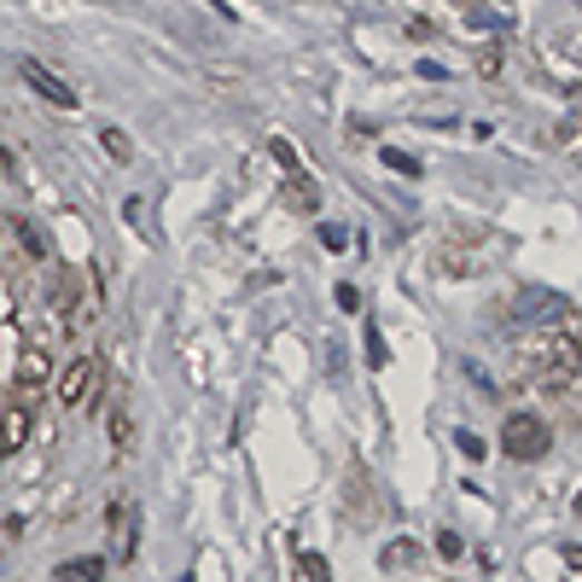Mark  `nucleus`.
<instances>
[{"instance_id": "4be33fe9", "label": "nucleus", "mask_w": 582, "mask_h": 582, "mask_svg": "<svg viewBox=\"0 0 582 582\" xmlns=\"http://www.w3.org/2000/svg\"><path fill=\"white\" fill-rule=\"evenodd\" d=\"M576 519H582V495H576Z\"/></svg>"}, {"instance_id": "423d86ee", "label": "nucleus", "mask_w": 582, "mask_h": 582, "mask_svg": "<svg viewBox=\"0 0 582 582\" xmlns=\"http://www.w3.org/2000/svg\"><path fill=\"white\" fill-rule=\"evenodd\" d=\"M18 76H23V82H30V88L47 99V106H59V111H76V88H70V82H59V76L47 70L41 59H23V65H18Z\"/></svg>"}, {"instance_id": "39448f33", "label": "nucleus", "mask_w": 582, "mask_h": 582, "mask_svg": "<svg viewBox=\"0 0 582 582\" xmlns=\"http://www.w3.org/2000/svg\"><path fill=\"white\" fill-rule=\"evenodd\" d=\"M53 378V349L47 344H18V362H12V391H41Z\"/></svg>"}, {"instance_id": "9d476101", "label": "nucleus", "mask_w": 582, "mask_h": 582, "mask_svg": "<svg viewBox=\"0 0 582 582\" xmlns=\"http://www.w3.org/2000/svg\"><path fill=\"white\" fill-rule=\"evenodd\" d=\"M135 448V420H129V402H111V454H129Z\"/></svg>"}, {"instance_id": "dca6fc26", "label": "nucleus", "mask_w": 582, "mask_h": 582, "mask_svg": "<svg viewBox=\"0 0 582 582\" xmlns=\"http://www.w3.org/2000/svg\"><path fill=\"white\" fill-rule=\"evenodd\" d=\"M454 448H461L466 461H484V437L477 432H454Z\"/></svg>"}, {"instance_id": "4468645a", "label": "nucleus", "mask_w": 582, "mask_h": 582, "mask_svg": "<svg viewBox=\"0 0 582 582\" xmlns=\"http://www.w3.org/2000/svg\"><path fill=\"white\" fill-rule=\"evenodd\" d=\"M99 146H106L111 164H129L135 158V146H129V135H122V129H99Z\"/></svg>"}, {"instance_id": "0eeeda50", "label": "nucleus", "mask_w": 582, "mask_h": 582, "mask_svg": "<svg viewBox=\"0 0 582 582\" xmlns=\"http://www.w3.org/2000/svg\"><path fill=\"white\" fill-rule=\"evenodd\" d=\"M30 391H12L7 414H0V454H18L23 443H30Z\"/></svg>"}, {"instance_id": "a211bd4d", "label": "nucleus", "mask_w": 582, "mask_h": 582, "mask_svg": "<svg viewBox=\"0 0 582 582\" xmlns=\"http://www.w3.org/2000/svg\"><path fill=\"white\" fill-rule=\"evenodd\" d=\"M385 164H391L396 175H420V164L408 158V151H385Z\"/></svg>"}, {"instance_id": "20e7f679", "label": "nucleus", "mask_w": 582, "mask_h": 582, "mask_svg": "<svg viewBox=\"0 0 582 582\" xmlns=\"http://www.w3.org/2000/svg\"><path fill=\"white\" fill-rule=\"evenodd\" d=\"M106 536H111V560H117V565H129V560H135V536H140V524H135V501L122 495V490L106 501Z\"/></svg>"}, {"instance_id": "9b49d317", "label": "nucleus", "mask_w": 582, "mask_h": 582, "mask_svg": "<svg viewBox=\"0 0 582 582\" xmlns=\"http://www.w3.org/2000/svg\"><path fill=\"white\" fill-rule=\"evenodd\" d=\"M378 565H385V571H408V565H420V542H408V536L391 542L385 553H378Z\"/></svg>"}, {"instance_id": "2eb2a0df", "label": "nucleus", "mask_w": 582, "mask_h": 582, "mask_svg": "<svg viewBox=\"0 0 582 582\" xmlns=\"http://www.w3.org/2000/svg\"><path fill=\"white\" fill-rule=\"evenodd\" d=\"M362 344H367V367H373V373H378V367L391 362V349H385V333H378L373 320H367V338H362Z\"/></svg>"}, {"instance_id": "412c9836", "label": "nucleus", "mask_w": 582, "mask_h": 582, "mask_svg": "<svg viewBox=\"0 0 582 582\" xmlns=\"http://www.w3.org/2000/svg\"><path fill=\"white\" fill-rule=\"evenodd\" d=\"M565 565H571V571H582V542H571V548H565Z\"/></svg>"}, {"instance_id": "7ed1b4c3", "label": "nucleus", "mask_w": 582, "mask_h": 582, "mask_svg": "<svg viewBox=\"0 0 582 582\" xmlns=\"http://www.w3.org/2000/svg\"><path fill=\"white\" fill-rule=\"evenodd\" d=\"M99 391H106V367H99V356L70 362L65 378H59V402H65V408H88Z\"/></svg>"}, {"instance_id": "6ab92c4d", "label": "nucleus", "mask_w": 582, "mask_h": 582, "mask_svg": "<svg viewBox=\"0 0 582 582\" xmlns=\"http://www.w3.org/2000/svg\"><path fill=\"white\" fill-rule=\"evenodd\" d=\"M477 76H501V53L490 47V53H477Z\"/></svg>"}, {"instance_id": "f03ea898", "label": "nucleus", "mask_w": 582, "mask_h": 582, "mask_svg": "<svg viewBox=\"0 0 582 582\" xmlns=\"http://www.w3.org/2000/svg\"><path fill=\"white\" fill-rule=\"evenodd\" d=\"M548 443H553V432H548L542 414L513 408L507 420H501V454H507V461H542Z\"/></svg>"}, {"instance_id": "1a4fd4ad", "label": "nucleus", "mask_w": 582, "mask_h": 582, "mask_svg": "<svg viewBox=\"0 0 582 582\" xmlns=\"http://www.w3.org/2000/svg\"><path fill=\"white\" fill-rule=\"evenodd\" d=\"M53 582H106V560L99 553H82V560H65L53 571Z\"/></svg>"}, {"instance_id": "f3484780", "label": "nucleus", "mask_w": 582, "mask_h": 582, "mask_svg": "<svg viewBox=\"0 0 582 582\" xmlns=\"http://www.w3.org/2000/svg\"><path fill=\"white\" fill-rule=\"evenodd\" d=\"M437 553H443V560L454 565V560H461V553H466V542L454 536V530H437Z\"/></svg>"}, {"instance_id": "f257e3e1", "label": "nucleus", "mask_w": 582, "mask_h": 582, "mask_svg": "<svg viewBox=\"0 0 582 582\" xmlns=\"http://www.w3.org/2000/svg\"><path fill=\"white\" fill-rule=\"evenodd\" d=\"M513 373L524 378V385H536V391H553V396H565L582 385V344L571 333H560V326H548V333H530L519 344V362Z\"/></svg>"}, {"instance_id": "f8f14e48", "label": "nucleus", "mask_w": 582, "mask_h": 582, "mask_svg": "<svg viewBox=\"0 0 582 582\" xmlns=\"http://www.w3.org/2000/svg\"><path fill=\"white\" fill-rule=\"evenodd\" d=\"M268 158L280 164V175H303V158H297V146L286 135H268Z\"/></svg>"}, {"instance_id": "aec40b11", "label": "nucleus", "mask_w": 582, "mask_h": 582, "mask_svg": "<svg viewBox=\"0 0 582 582\" xmlns=\"http://www.w3.org/2000/svg\"><path fill=\"white\" fill-rule=\"evenodd\" d=\"M122 216H129V227H140V221H146V205H140V198H129V205H122Z\"/></svg>"}, {"instance_id": "6e6552de", "label": "nucleus", "mask_w": 582, "mask_h": 582, "mask_svg": "<svg viewBox=\"0 0 582 582\" xmlns=\"http://www.w3.org/2000/svg\"><path fill=\"white\" fill-rule=\"evenodd\" d=\"M280 210H292V216H315L320 210V187H315L309 169L286 175V181H280Z\"/></svg>"}, {"instance_id": "ddd939ff", "label": "nucleus", "mask_w": 582, "mask_h": 582, "mask_svg": "<svg viewBox=\"0 0 582 582\" xmlns=\"http://www.w3.org/2000/svg\"><path fill=\"white\" fill-rule=\"evenodd\" d=\"M297 576H303V582H333V565H326V553H309V548H303V553H297Z\"/></svg>"}]
</instances>
